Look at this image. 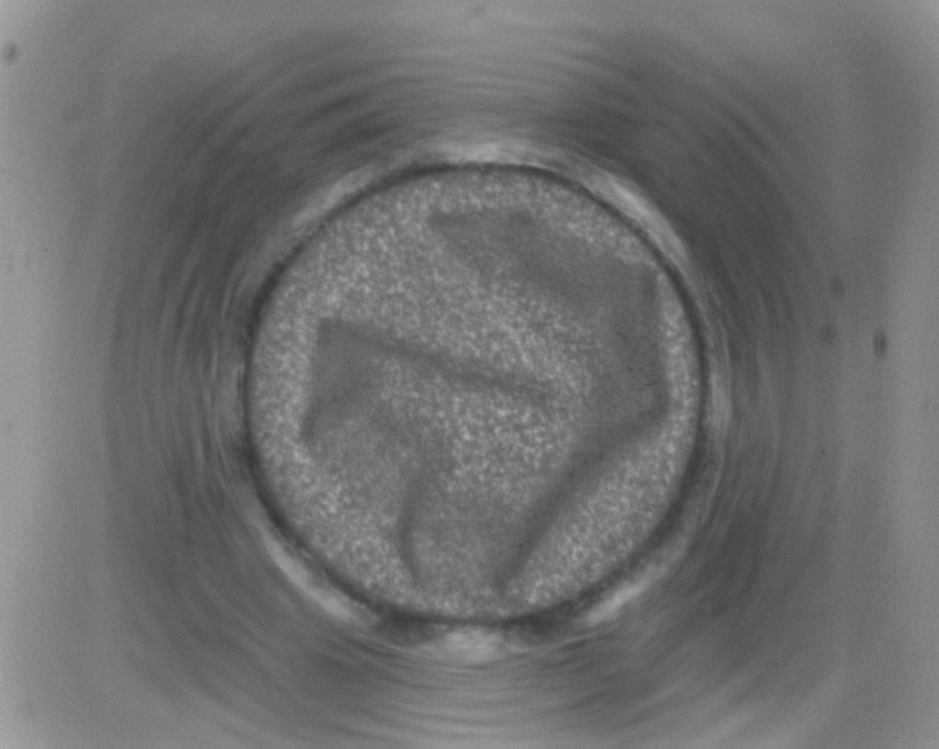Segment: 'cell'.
<instances>
[{
	"label": "cell",
	"instance_id": "cell-1",
	"mask_svg": "<svg viewBox=\"0 0 939 749\" xmlns=\"http://www.w3.org/2000/svg\"><path fill=\"white\" fill-rule=\"evenodd\" d=\"M278 564H280L278 567L283 570V573L292 580L293 585L304 590L324 611L332 614L336 619L344 620V622H356L357 613L354 611L353 605L333 590L323 588L295 559L287 555H280Z\"/></svg>",
	"mask_w": 939,
	"mask_h": 749
},
{
	"label": "cell",
	"instance_id": "cell-2",
	"mask_svg": "<svg viewBox=\"0 0 939 749\" xmlns=\"http://www.w3.org/2000/svg\"><path fill=\"white\" fill-rule=\"evenodd\" d=\"M446 650L458 659L488 660L500 650V641L485 632H460L448 638Z\"/></svg>",
	"mask_w": 939,
	"mask_h": 749
},
{
	"label": "cell",
	"instance_id": "cell-3",
	"mask_svg": "<svg viewBox=\"0 0 939 749\" xmlns=\"http://www.w3.org/2000/svg\"><path fill=\"white\" fill-rule=\"evenodd\" d=\"M651 576L650 574H644V576L639 577V579L633 580V582L627 583L614 592L610 598L605 599L604 602L598 605L595 610L590 611L589 622L596 625V623L604 622V620L610 619L613 617L623 605L627 604L630 599L638 596L642 590H645L648 585H650Z\"/></svg>",
	"mask_w": 939,
	"mask_h": 749
}]
</instances>
